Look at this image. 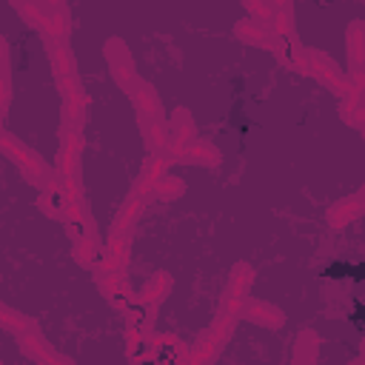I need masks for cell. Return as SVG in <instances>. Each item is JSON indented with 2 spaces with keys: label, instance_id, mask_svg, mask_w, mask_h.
<instances>
[{
  "label": "cell",
  "instance_id": "obj_10",
  "mask_svg": "<svg viewBox=\"0 0 365 365\" xmlns=\"http://www.w3.org/2000/svg\"><path fill=\"white\" fill-rule=\"evenodd\" d=\"M182 160H188V163H217L220 160V154H217V148L211 145V143H205V140H194L185 151H182Z\"/></svg>",
  "mask_w": 365,
  "mask_h": 365
},
{
  "label": "cell",
  "instance_id": "obj_14",
  "mask_svg": "<svg viewBox=\"0 0 365 365\" xmlns=\"http://www.w3.org/2000/svg\"><path fill=\"white\" fill-rule=\"evenodd\" d=\"M271 6H277V9H291V0H271Z\"/></svg>",
  "mask_w": 365,
  "mask_h": 365
},
{
  "label": "cell",
  "instance_id": "obj_2",
  "mask_svg": "<svg viewBox=\"0 0 365 365\" xmlns=\"http://www.w3.org/2000/svg\"><path fill=\"white\" fill-rule=\"evenodd\" d=\"M359 217H362V191H354L328 208V225L331 228H345V225L356 222Z\"/></svg>",
  "mask_w": 365,
  "mask_h": 365
},
{
  "label": "cell",
  "instance_id": "obj_6",
  "mask_svg": "<svg viewBox=\"0 0 365 365\" xmlns=\"http://www.w3.org/2000/svg\"><path fill=\"white\" fill-rule=\"evenodd\" d=\"M100 254H103V248H100V242L94 240V234H83V237L74 240V257H77L80 265H86V268H97Z\"/></svg>",
  "mask_w": 365,
  "mask_h": 365
},
{
  "label": "cell",
  "instance_id": "obj_1",
  "mask_svg": "<svg viewBox=\"0 0 365 365\" xmlns=\"http://www.w3.org/2000/svg\"><path fill=\"white\" fill-rule=\"evenodd\" d=\"M106 57H108V66H111V74H114L117 86L120 88H131V83L137 80V74H134L131 54L125 51L123 40H108L106 43Z\"/></svg>",
  "mask_w": 365,
  "mask_h": 365
},
{
  "label": "cell",
  "instance_id": "obj_12",
  "mask_svg": "<svg viewBox=\"0 0 365 365\" xmlns=\"http://www.w3.org/2000/svg\"><path fill=\"white\" fill-rule=\"evenodd\" d=\"M182 191H185V185H182L180 180H160V182L154 185L151 197H154V200H160V202H168V200L180 197Z\"/></svg>",
  "mask_w": 365,
  "mask_h": 365
},
{
  "label": "cell",
  "instance_id": "obj_4",
  "mask_svg": "<svg viewBox=\"0 0 365 365\" xmlns=\"http://www.w3.org/2000/svg\"><path fill=\"white\" fill-rule=\"evenodd\" d=\"M131 97H134V106H137L140 114H145V117H157V120H160V114H163L160 97H157V91H154L145 80H134V83H131Z\"/></svg>",
  "mask_w": 365,
  "mask_h": 365
},
{
  "label": "cell",
  "instance_id": "obj_13",
  "mask_svg": "<svg viewBox=\"0 0 365 365\" xmlns=\"http://www.w3.org/2000/svg\"><path fill=\"white\" fill-rule=\"evenodd\" d=\"M43 9L48 14H66V0H43Z\"/></svg>",
  "mask_w": 365,
  "mask_h": 365
},
{
  "label": "cell",
  "instance_id": "obj_8",
  "mask_svg": "<svg viewBox=\"0 0 365 365\" xmlns=\"http://www.w3.org/2000/svg\"><path fill=\"white\" fill-rule=\"evenodd\" d=\"M245 317H251L254 322L268 325V328H279V325H282V311L274 308L271 302H262V299L248 302V305H245Z\"/></svg>",
  "mask_w": 365,
  "mask_h": 365
},
{
  "label": "cell",
  "instance_id": "obj_11",
  "mask_svg": "<svg viewBox=\"0 0 365 365\" xmlns=\"http://www.w3.org/2000/svg\"><path fill=\"white\" fill-rule=\"evenodd\" d=\"M234 34L242 40V43H251V46H262V37H265V26L257 23V20H240Z\"/></svg>",
  "mask_w": 365,
  "mask_h": 365
},
{
  "label": "cell",
  "instance_id": "obj_9",
  "mask_svg": "<svg viewBox=\"0 0 365 365\" xmlns=\"http://www.w3.org/2000/svg\"><path fill=\"white\" fill-rule=\"evenodd\" d=\"M100 288H103V294H106L111 302H117V305L131 302V291H128L123 274H103V277H100Z\"/></svg>",
  "mask_w": 365,
  "mask_h": 365
},
{
  "label": "cell",
  "instance_id": "obj_7",
  "mask_svg": "<svg viewBox=\"0 0 365 365\" xmlns=\"http://www.w3.org/2000/svg\"><path fill=\"white\" fill-rule=\"evenodd\" d=\"M168 288H171V279H168L165 274H154V277H151V279H148V282L143 285V291H140L137 302H143V305L154 308L157 302H163V299H165Z\"/></svg>",
  "mask_w": 365,
  "mask_h": 365
},
{
  "label": "cell",
  "instance_id": "obj_5",
  "mask_svg": "<svg viewBox=\"0 0 365 365\" xmlns=\"http://www.w3.org/2000/svg\"><path fill=\"white\" fill-rule=\"evenodd\" d=\"M339 114H342V120H345L348 125H354V128H362V125H365V114H362V88H354V91H348V94L342 97Z\"/></svg>",
  "mask_w": 365,
  "mask_h": 365
},
{
  "label": "cell",
  "instance_id": "obj_3",
  "mask_svg": "<svg viewBox=\"0 0 365 365\" xmlns=\"http://www.w3.org/2000/svg\"><path fill=\"white\" fill-rule=\"evenodd\" d=\"M345 51H348V68L362 71L365 63V26L362 20H351L345 31Z\"/></svg>",
  "mask_w": 365,
  "mask_h": 365
}]
</instances>
